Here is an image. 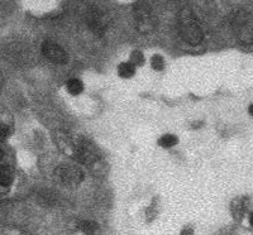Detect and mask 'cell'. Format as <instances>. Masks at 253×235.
Wrapping results in <instances>:
<instances>
[{
    "mask_svg": "<svg viewBox=\"0 0 253 235\" xmlns=\"http://www.w3.org/2000/svg\"><path fill=\"white\" fill-rule=\"evenodd\" d=\"M178 31H180L181 38L186 43L196 46L203 40L202 28L190 14L182 15L181 19H180V29Z\"/></svg>",
    "mask_w": 253,
    "mask_h": 235,
    "instance_id": "obj_1",
    "label": "cell"
},
{
    "mask_svg": "<svg viewBox=\"0 0 253 235\" xmlns=\"http://www.w3.org/2000/svg\"><path fill=\"white\" fill-rule=\"evenodd\" d=\"M158 143H160V146L161 147H164V148H171V147L177 144V138L172 134H166L162 138H160Z\"/></svg>",
    "mask_w": 253,
    "mask_h": 235,
    "instance_id": "obj_10",
    "label": "cell"
},
{
    "mask_svg": "<svg viewBox=\"0 0 253 235\" xmlns=\"http://www.w3.org/2000/svg\"><path fill=\"white\" fill-rule=\"evenodd\" d=\"M1 158H3V153H1V151H0V161H1Z\"/></svg>",
    "mask_w": 253,
    "mask_h": 235,
    "instance_id": "obj_18",
    "label": "cell"
},
{
    "mask_svg": "<svg viewBox=\"0 0 253 235\" xmlns=\"http://www.w3.org/2000/svg\"><path fill=\"white\" fill-rule=\"evenodd\" d=\"M132 62L134 63H138V65H141L142 62H143V57H142V53H139V52H135L134 55H133L132 57Z\"/></svg>",
    "mask_w": 253,
    "mask_h": 235,
    "instance_id": "obj_14",
    "label": "cell"
},
{
    "mask_svg": "<svg viewBox=\"0 0 253 235\" xmlns=\"http://www.w3.org/2000/svg\"><path fill=\"white\" fill-rule=\"evenodd\" d=\"M14 181V172L13 169L8 166L0 164V194L8 191L10 185Z\"/></svg>",
    "mask_w": 253,
    "mask_h": 235,
    "instance_id": "obj_6",
    "label": "cell"
},
{
    "mask_svg": "<svg viewBox=\"0 0 253 235\" xmlns=\"http://www.w3.org/2000/svg\"><path fill=\"white\" fill-rule=\"evenodd\" d=\"M67 91L71 95H79L84 91V83L81 82L79 78H71L69 82L66 83Z\"/></svg>",
    "mask_w": 253,
    "mask_h": 235,
    "instance_id": "obj_9",
    "label": "cell"
},
{
    "mask_svg": "<svg viewBox=\"0 0 253 235\" xmlns=\"http://www.w3.org/2000/svg\"><path fill=\"white\" fill-rule=\"evenodd\" d=\"M56 178L62 186L76 187L83 181V171L74 164H62L56 168Z\"/></svg>",
    "mask_w": 253,
    "mask_h": 235,
    "instance_id": "obj_2",
    "label": "cell"
},
{
    "mask_svg": "<svg viewBox=\"0 0 253 235\" xmlns=\"http://www.w3.org/2000/svg\"><path fill=\"white\" fill-rule=\"evenodd\" d=\"M118 72L122 78H132L135 72V65L132 62V61H128V62H123L119 65Z\"/></svg>",
    "mask_w": 253,
    "mask_h": 235,
    "instance_id": "obj_8",
    "label": "cell"
},
{
    "mask_svg": "<svg viewBox=\"0 0 253 235\" xmlns=\"http://www.w3.org/2000/svg\"><path fill=\"white\" fill-rule=\"evenodd\" d=\"M42 52H43V56L47 60L56 63V65H63V63L67 62V53L56 42L46 40L42 46Z\"/></svg>",
    "mask_w": 253,
    "mask_h": 235,
    "instance_id": "obj_3",
    "label": "cell"
},
{
    "mask_svg": "<svg viewBox=\"0 0 253 235\" xmlns=\"http://www.w3.org/2000/svg\"><path fill=\"white\" fill-rule=\"evenodd\" d=\"M151 65H152V67L156 70V71H161V70L165 67L164 58H162L161 56H153L152 61H151Z\"/></svg>",
    "mask_w": 253,
    "mask_h": 235,
    "instance_id": "obj_12",
    "label": "cell"
},
{
    "mask_svg": "<svg viewBox=\"0 0 253 235\" xmlns=\"http://www.w3.org/2000/svg\"><path fill=\"white\" fill-rule=\"evenodd\" d=\"M250 223H251V225H252V227H253V212H252V214H251V216H250Z\"/></svg>",
    "mask_w": 253,
    "mask_h": 235,
    "instance_id": "obj_17",
    "label": "cell"
},
{
    "mask_svg": "<svg viewBox=\"0 0 253 235\" xmlns=\"http://www.w3.org/2000/svg\"><path fill=\"white\" fill-rule=\"evenodd\" d=\"M137 27L142 32H150L153 28V20L148 12L139 10L138 15H137Z\"/></svg>",
    "mask_w": 253,
    "mask_h": 235,
    "instance_id": "obj_7",
    "label": "cell"
},
{
    "mask_svg": "<svg viewBox=\"0 0 253 235\" xmlns=\"http://www.w3.org/2000/svg\"><path fill=\"white\" fill-rule=\"evenodd\" d=\"M248 112H250V114L253 117V104L250 106V108H248Z\"/></svg>",
    "mask_w": 253,
    "mask_h": 235,
    "instance_id": "obj_16",
    "label": "cell"
},
{
    "mask_svg": "<svg viewBox=\"0 0 253 235\" xmlns=\"http://www.w3.org/2000/svg\"><path fill=\"white\" fill-rule=\"evenodd\" d=\"M3 83H4V78H3V75L0 74V90H1V87H3Z\"/></svg>",
    "mask_w": 253,
    "mask_h": 235,
    "instance_id": "obj_15",
    "label": "cell"
},
{
    "mask_svg": "<svg viewBox=\"0 0 253 235\" xmlns=\"http://www.w3.org/2000/svg\"><path fill=\"white\" fill-rule=\"evenodd\" d=\"M8 137V126L0 123V142H3Z\"/></svg>",
    "mask_w": 253,
    "mask_h": 235,
    "instance_id": "obj_13",
    "label": "cell"
},
{
    "mask_svg": "<svg viewBox=\"0 0 253 235\" xmlns=\"http://www.w3.org/2000/svg\"><path fill=\"white\" fill-rule=\"evenodd\" d=\"M79 228H80L84 233H95L99 229L98 225L95 223H92V221H81V223L79 224Z\"/></svg>",
    "mask_w": 253,
    "mask_h": 235,
    "instance_id": "obj_11",
    "label": "cell"
},
{
    "mask_svg": "<svg viewBox=\"0 0 253 235\" xmlns=\"http://www.w3.org/2000/svg\"><path fill=\"white\" fill-rule=\"evenodd\" d=\"M234 31L237 33V38L242 40V42L250 43V42L253 40V24L248 22L247 18H236Z\"/></svg>",
    "mask_w": 253,
    "mask_h": 235,
    "instance_id": "obj_4",
    "label": "cell"
},
{
    "mask_svg": "<svg viewBox=\"0 0 253 235\" xmlns=\"http://www.w3.org/2000/svg\"><path fill=\"white\" fill-rule=\"evenodd\" d=\"M74 157L80 163L90 164L92 162H95V159H96V153H95V149L92 148V146H90L89 143H80L76 144Z\"/></svg>",
    "mask_w": 253,
    "mask_h": 235,
    "instance_id": "obj_5",
    "label": "cell"
}]
</instances>
